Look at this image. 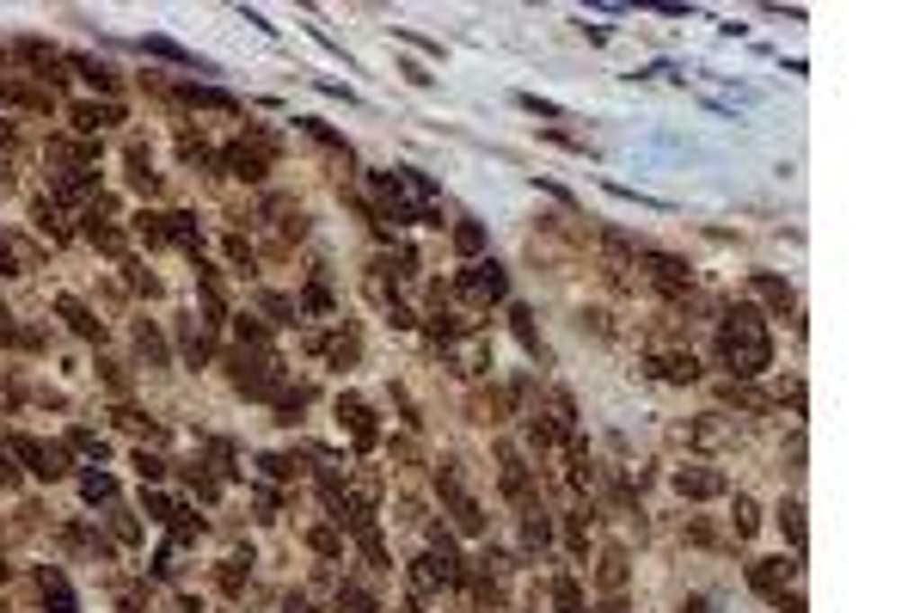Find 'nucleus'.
I'll use <instances>...</instances> for the list:
<instances>
[{
    "instance_id": "f257e3e1",
    "label": "nucleus",
    "mask_w": 920,
    "mask_h": 613,
    "mask_svg": "<svg viewBox=\"0 0 920 613\" xmlns=\"http://www.w3.org/2000/svg\"><path fill=\"white\" fill-rule=\"evenodd\" d=\"M718 362H724L737 380L761 375V369L773 362V343H767V325H761V313H755V306L724 313V325H718Z\"/></svg>"
},
{
    "instance_id": "f03ea898",
    "label": "nucleus",
    "mask_w": 920,
    "mask_h": 613,
    "mask_svg": "<svg viewBox=\"0 0 920 613\" xmlns=\"http://www.w3.org/2000/svg\"><path fill=\"white\" fill-rule=\"evenodd\" d=\"M6 454L25 460V473H37V478H62V473H68V454H62L56 442H37V436H13Z\"/></svg>"
},
{
    "instance_id": "7ed1b4c3",
    "label": "nucleus",
    "mask_w": 920,
    "mask_h": 613,
    "mask_svg": "<svg viewBox=\"0 0 920 613\" xmlns=\"http://www.w3.org/2000/svg\"><path fill=\"white\" fill-rule=\"evenodd\" d=\"M504 289H510L504 264H473V271L460 276V295L467 301H504Z\"/></svg>"
},
{
    "instance_id": "20e7f679",
    "label": "nucleus",
    "mask_w": 920,
    "mask_h": 613,
    "mask_svg": "<svg viewBox=\"0 0 920 613\" xmlns=\"http://www.w3.org/2000/svg\"><path fill=\"white\" fill-rule=\"evenodd\" d=\"M798 577V564H785V558H761V564H749V582L761 589V595H780L785 601V582Z\"/></svg>"
},
{
    "instance_id": "39448f33",
    "label": "nucleus",
    "mask_w": 920,
    "mask_h": 613,
    "mask_svg": "<svg viewBox=\"0 0 920 613\" xmlns=\"http://www.w3.org/2000/svg\"><path fill=\"white\" fill-rule=\"evenodd\" d=\"M645 271H650V282H657L663 295H682V289H687V264H682V258H663V252H645Z\"/></svg>"
},
{
    "instance_id": "423d86ee",
    "label": "nucleus",
    "mask_w": 920,
    "mask_h": 613,
    "mask_svg": "<svg viewBox=\"0 0 920 613\" xmlns=\"http://www.w3.org/2000/svg\"><path fill=\"white\" fill-rule=\"evenodd\" d=\"M675 491H682V497H718L724 478L706 473V466H682V473H675Z\"/></svg>"
},
{
    "instance_id": "0eeeda50",
    "label": "nucleus",
    "mask_w": 920,
    "mask_h": 613,
    "mask_svg": "<svg viewBox=\"0 0 920 613\" xmlns=\"http://www.w3.org/2000/svg\"><path fill=\"white\" fill-rule=\"evenodd\" d=\"M19 56H25V62H31L43 80H56V68H62V56H56L49 43H37V37H25V43H19Z\"/></svg>"
},
{
    "instance_id": "6e6552de",
    "label": "nucleus",
    "mask_w": 920,
    "mask_h": 613,
    "mask_svg": "<svg viewBox=\"0 0 920 613\" xmlns=\"http://www.w3.org/2000/svg\"><path fill=\"white\" fill-rule=\"evenodd\" d=\"M56 306H62V319H68V325L80 332V338H104V325H99V319H93V313H86L80 301H74V295H62Z\"/></svg>"
},
{
    "instance_id": "1a4fd4ad",
    "label": "nucleus",
    "mask_w": 920,
    "mask_h": 613,
    "mask_svg": "<svg viewBox=\"0 0 920 613\" xmlns=\"http://www.w3.org/2000/svg\"><path fill=\"white\" fill-rule=\"evenodd\" d=\"M657 375L663 380H700V362H693V350H675V356H657Z\"/></svg>"
},
{
    "instance_id": "9d476101",
    "label": "nucleus",
    "mask_w": 920,
    "mask_h": 613,
    "mask_svg": "<svg viewBox=\"0 0 920 613\" xmlns=\"http://www.w3.org/2000/svg\"><path fill=\"white\" fill-rule=\"evenodd\" d=\"M338 417H344V423H350V436H356V442H362V448L375 442V423H369V411L356 405V399H338Z\"/></svg>"
},
{
    "instance_id": "9b49d317",
    "label": "nucleus",
    "mask_w": 920,
    "mask_h": 613,
    "mask_svg": "<svg viewBox=\"0 0 920 613\" xmlns=\"http://www.w3.org/2000/svg\"><path fill=\"white\" fill-rule=\"evenodd\" d=\"M221 166L239 172V178H264V154H252V147H228V154H221Z\"/></svg>"
},
{
    "instance_id": "f8f14e48",
    "label": "nucleus",
    "mask_w": 920,
    "mask_h": 613,
    "mask_svg": "<svg viewBox=\"0 0 920 613\" xmlns=\"http://www.w3.org/2000/svg\"><path fill=\"white\" fill-rule=\"evenodd\" d=\"M141 49H147V56H160V62H178V68H203V62H197V56H191V49H178V43H172V37H147V43H141Z\"/></svg>"
},
{
    "instance_id": "ddd939ff",
    "label": "nucleus",
    "mask_w": 920,
    "mask_h": 613,
    "mask_svg": "<svg viewBox=\"0 0 920 613\" xmlns=\"http://www.w3.org/2000/svg\"><path fill=\"white\" fill-rule=\"evenodd\" d=\"M74 123L80 129H111L117 123V104H74Z\"/></svg>"
},
{
    "instance_id": "4468645a",
    "label": "nucleus",
    "mask_w": 920,
    "mask_h": 613,
    "mask_svg": "<svg viewBox=\"0 0 920 613\" xmlns=\"http://www.w3.org/2000/svg\"><path fill=\"white\" fill-rule=\"evenodd\" d=\"M504 491H510L515 503H528V466H522L515 454H504Z\"/></svg>"
},
{
    "instance_id": "2eb2a0df",
    "label": "nucleus",
    "mask_w": 920,
    "mask_h": 613,
    "mask_svg": "<svg viewBox=\"0 0 920 613\" xmlns=\"http://www.w3.org/2000/svg\"><path fill=\"white\" fill-rule=\"evenodd\" d=\"M166 239H178V245H203V227H197L191 215H166Z\"/></svg>"
},
{
    "instance_id": "dca6fc26",
    "label": "nucleus",
    "mask_w": 920,
    "mask_h": 613,
    "mask_svg": "<svg viewBox=\"0 0 920 613\" xmlns=\"http://www.w3.org/2000/svg\"><path fill=\"white\" fill-rule=\"evenodd\" d=\"M755 295H761V301H773V306H780V313H785V306H791V289H785L780 276H755Z\"/></svg>"
},
{
    "instance_id": "f3484780",
    "label": "nucleus",
    "mask_w": 920,
    "mask_h": 613,
    "mask_svg": "<svg viewBox=\"0 0 920 613\" xmlns=\"http://www.w3.org/2000/svg\"><path fill=\"white\" fill-rule=\"evenodd\" d=\"M552 601H558V613H583V589L571 577H558L552 582Z\"/></svg>"
},
{
    "instance_id": "a211bd4d",
    "label": "nucleus",
    "mask_w": 920,
    "mask_h": 613,
    "mask_svg": "<svg viewBox=\"0 0 920 613\" xmlns=\"http://www.w3.org/2000/svg\"><path fill=\"white\" fill-rule=\"evenodd\" d=\"M510 319H515V338H522V350H528V356H540V338H534V313H528V306H515Z\"/></svg>"
},
{
    "instance_id": "6ab92c4d",
    "label": "nucleus",
    "mask_w": 920,
    "mask_h": 613,
    "mask_svg": "<svg viewBox=\"0 0 920 613\" xmlns=\"http://www.w3.org/2000/svg\"><path fill=\"white\" fill-rule=\"evenodd\" d=\"M780 528H785V540H791V546H804V503H785Z\"/></svg>"
},
{
    "instance_id": "aec40b11",
    "label": "nucleus",
    "mask_w": 920,
    "mask_h": 613,
    "mask_svg": "<svg viewBox=\"0 0 920 613\" xmlns=\"http://www.w3.org/2000/svg\"><path fill=\"white\" fill-rule=\"evenodd\" d=\"M338 608H344V613H375V601H369L356 582H344V589H338Z\"/></svg>"
},
{
    "instance_id": "412c9836",
    "label": "nucleus",
    "mask_w": 920,
    "mask_h": 613,
    "mask_svg": "<svg viewBox=\"0 0 920 613\" xmlns=\"http://www.w3.org/2000/svg\"><path fill=\"white\" fill-rule=\"evenodd\" d=\"M74 68L86 74V80H93V86H117V74L104 68V62H93V56H74Z\"/></svg>"
},
{
    "instance_id": "4be33fe9",
    "label": "nucleus",
    "mask_w": 920,
    "mask_h": 613,
    "mask_svg": "<svg viewBox=\"0 0 920 613\" xmlns=\"http://www.w3.org/2000/svg\"><path fill=\"white\" fill-rule=\"evenodd\" d=\"M80 491H86L93 503H104V497H117V484H111L104 473H86V478H80Z\"/></svg>"
},
{
    "instance_id": "5701e85b",
    "label": "nucleus",
    "mask_w": 920,
    "mask_h": 613,
    "mask_svg": "<svg viewBox=\"0 0 920 613\" xmlns=\"http://www.w3.org/2000/svg\"><path fill=\"white\" fill-rule=\"evenodd\" d=\"M454 245H460L467 258H473L478 245H485V234H478V221H460V227H454Z\"/></svg>"
},
{
    "instance_id": "b1692460",
    "label": "nucleus",
    "mask_w": 920,
    "mask_h": 613,
    "mask_svg": "<svg viewBox=\"0 0 920 613\" xmlns=\"http://www.w3.org/2000/svg\"><path fill=\"white\" fill-rule=\"evenodd\" d=\"M136 343H141V356H147V362H166V343H160V332H147V325H141Z\"/></svg>"
},
{
    "instance_id": "393cba45",
    "label": "nucleus",
    "mask_w": 920,
    "mask_h": 613,
    "mask_svg": "<svg viewBox=\"0 0 920 613\" xmlns=\"http://www.w3.org/2000/svg\"><path fill=\"white\" fill-rule=\"evenodd\" d=\"M602 582H608V589H620V582H626V558H620V552H608V558H602Z\"/></svg>"
},
{
    "instance_id": "a878e982",
    "label": "nucleus",
    "mask_w": 920,
    "mask_h": 613,
    "mask_svg": "<svg viewBox=\"0 0 920 613\" xmlns=\"http://www.w3.org/2000/svg\"><path fill=\"white\" fill-rule=\"evenodd\" d=\"M184 356H197V362H203V356H209V338H203V332H197V325H184Z\"/></svg>"
},
{
    "instance_id": "bb28decb",
    "label": "nucleus",
    "mask_w": 920,
    "mask_h": 613,
    "mask_svg": "<svg viewBox=\"0 0 920 613\" xmlns=\"http://www.w3.org/2000/svg\"><path fill=\"white\" fill-rule=\"evenodd\" d=\"M755 521H761L755 503H749V497H737V534H755Z\"/></svg>"
},
{
    "instance_id": "cd10ccee",
    "label": "nucleus",
    "mask_w": 920,
    "mask_h": 613,
    "mask_svg": "<svg viewBox=\"0 0 920 613\" xmlns=\"http://www.w3.org/2000/svg\"><path fill=\"white\" fill-rule=\"evenodd\" d=\"M136 466H141V478H160V473H166V460H160V454H136Z\"/></svg>"
},
{
    "instance_id": "c85d7f7f",
    "label": "nucleus",
    "mask_w": 920,
    "mask_h": 613,
    "mask_svg": "<svg viewBox=\"0 0 920 613\" xmlns=\"http://www.w3.org/2000/svg\"><path fill=\"white\" fill-rule=\"evenodd\" d=\"M74 448H80V454H99V460H104V442H99V436H86V430H74Z\"/></svg>"
},
{
    "instance_id": "c756f323",
    "label": "nucleus",
    "mask_w": 920,
    "mask_h": 613,
    "mask_svg": "<svg viewBox=\"0 0 920 613\" xmlns=\"http://www.w3.org/2000/svg\"><path fill=\"white\" fill-rule=\"evenodd\" d=\"M0 343H19V325H13V313L0 306Z\"/></svg>"
},
{
    "instance_id": "7c9ffc66",
    "label": "nucleus",
    "mask_w": 920,
    "mask_h": 613,
    "mask_svg": "<svg viewBox=\"0 0 920 613\" xmlns=\"http://www.w3.org/2000/svg\"><path fill=\"white\" fill-rule=\"evenodd\" d=\"M13 271H19V258H13V245L0 239V276H13Z\"/></svg>"
},
{
    "instance_id": "2f4dec72",
    "label": "nucleus",
    "mask_w": 920,
    "mask_h": 613,
    "mask_svg": "<svg viewBox=\"0 0 920 613\" xmlns=\"http://www.w3.org/2000/svg\"><path fill=\"white\" fill-rule=\"evenodd\" d=\"M282 613H313V608H307V601H289V608H282Z\"/></svg>"
},
{
    "instance_id": "473e14b6",
    "label": "nucleus",
    "mask_w": 920,
    "mask_h": 613,
    "mask_svg": "<svg viewBox=\"0 0 920 613\" xmlns=\"http://www.w3.org/2000/svg\"><path fill=\"white\" fill-rule=\"evenodd\" d=\"M682 613H706V601H687V608Z\"/></svg>"
},
{
    "instance_id": "72a5a7b5",
    "label": "nucleus",
    "mask_w": 920,
    "mask_h": 613,
    "mask_svg": "<svg viewBox=\"0 0 920 613\" xmlns=\"http://www.w3.org/2000/svg\"><path fill=\"white\" fill-rule=\"evenodd\" d=\"M595 613H626V608H620V601H608V608H595Z\"/></svg>"
},
{
    "instance_id": "f704fd0d",
    "label": "nucleus",
    "mask_w": 920,
    "mask_h": 613,
    "mask_svg": "<svg viewBox=\"0 0 920 613\" xmlns=\"http://www.w3.org/2000/svg\"><path fill=\"white\" fill-rule=\"evenodd\" d=\"M0 577H6V564H0Z\"/></svg>"
}]
</instances>
